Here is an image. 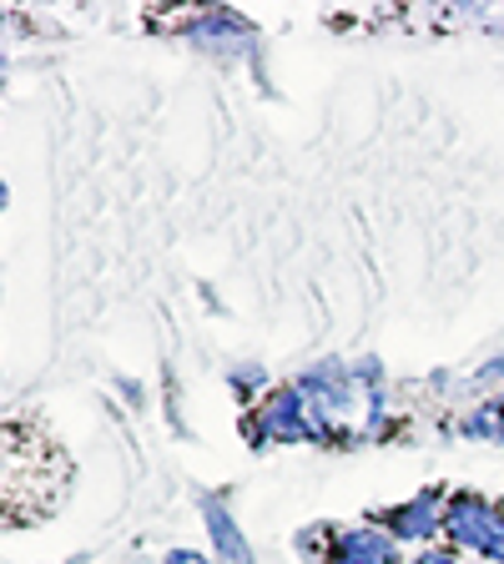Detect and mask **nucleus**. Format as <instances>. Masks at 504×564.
I'll return each instance as SVG.
<instances>
[{
  "instance_id": "obj_1",
  "label": "nucleus",
  "mask_w": 504,
  "mask_h": 564,
  "mask_svg": "<svg viewBox=\"0 0 504 564\" xmlns=\"http://www.w3.org/2000/svg\"><path fill=\"white\" fill-rule=\"evenodd\" d=\"M444 534L470 554H484L490 564H504V505L484 494H449Z\"/></svg>"
},
{
  "instance_id": "obj_2",
  "label": "nucleus",
  "mask_w": 504,
  "mask_h": 564,
  "mask_svg": "<svg viewBox=\"0 0 504 564\" xmlns=\"http://www.w3.org/2000/svg\"><path fill=\"white\" fill-rule=\"evenodd\" d=\"M318 564H404V554L388 529L353 524L343 534H329V550L318 554Z\"/></svg>"
},
{
  "instance_id": "obj_3",
  "label": "nucleus",
  "mask_w": 504,
  "mask_h": 564,
  "mask_svg": "<svg viewBox=\"0 0 504 564\" xmlns=\"http://www.w3.org/2000/svg\"><path fill=\"white\" fill-rule=\"evenodd\" d=\"M444 494L429 489V494H414L409 505H394L378 514V524H388L394 540H429L435 529H444Z\"/></svg>"
},
{
  "instance_id": "obj_4",
  "label": "nucleus",
  "mask_w": 504,
  "mask_h": 564,
  "mask_svg": "<svg viewBox=\"0 0 504 564\" xmlns=\"http://www.w3.org/2000/svg\"><path fill=\"white\" fill-rule=\"evenodd\" d=\"M202 519H207V534H212V554H217V564H253V550H247L233 509L217 505V499H202Z\"/></svg>"
},
{
  "instance_id": "obj_5",
  "label": "nucleus",
  "mask_w": 504,
  "mask_h": 564,
  "mask_svg": "<svg viewBox=\"0 0 504 564\" xmlns=\"http://www.w3.org/2000/svg\"><path fill=\"white\" fill-rule=\"evenodd\" d=\"M409 564H459V560H454L449 550H423L419 560H409Z\"/></svg>"
},
{
  "instance_id": "obj_6",
  "label": "nucleus",
  "mask_w": 504,
  "mask_h": 564,
  "mask_svg": "<svg viewBox=\"0 0 504 564\" xmlns=\"http://www.w3.org/2000/svg\"><path fill=\"white\" fill-rule=\"evenodd\" d=\"M162 564H207V560H202L197 550H172V554H167Z\"/></svg>"
}]
</instances>
